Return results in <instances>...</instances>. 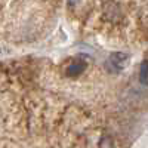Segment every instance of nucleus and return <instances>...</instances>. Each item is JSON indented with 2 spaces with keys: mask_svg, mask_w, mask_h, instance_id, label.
<instances>
[{
  "mask_svg": "<svg viewBox=\"0 0 148 148\" xmlns=\"http://www.w3.org/2000/svg\"><path fill=\"white\" fill-rule=\"evenodd\" d=\"M129 62V56L123 52H114L108 56L105 61V68L110 73H120L121 70H125L126 64Z\"/></svg>",
  "mask_w": 148,
  "mask_h": 148,
  "instance_id": "obj_1",
  "label": "nucleus"
},
{
  "mask_svg": "<svg viewBox=\"0 0 148 148\" xmlns=\"http://www.w3.org/2000/svg\"><path fill=\"white\" fill-rule=\"evenodd\" d=\"M86 67H88V64H86L84 59H74L67 67V76L68 77H77L86 70Z\"/></svg>",
  "mask_w": 148,
  "mask_h": 148,
  "instance_id": "obj_2",
  "label": "nucleus"
},
{
  "mask_svg": "<svg viewBox=\"0 0 148 148\" xmlns=\"http://www.w3.org/2000/svg\"><path fill=\"white\" fill-rule=\"evenodd\" d=\"M139 82L144 86H148V61H142L139 67Z\"/></svg>",
  "mask_w": 148,
  "mask_h": 148,
  "instance_id": "obj_3",
  "label": "nucleus"
},
{
  "mask_svg": "<svg viewBox=\"0 0 148 148\" xmlns=\"http://www.w3.org/2000/svg\"><path fill=\"white\" fill-rule=\"evenodd\" d=\"M113 147V142H111V139L110 138H102L101 139V142H99V148H111Z\"/></svg>",
  "mask_w": 148,
  "mask_h": 148,
  "instance_id": "obj_4",
  "label": "nucleus"
}]
</instances>
